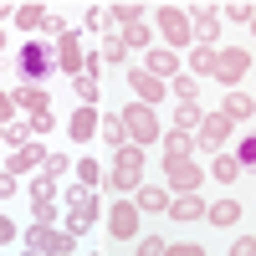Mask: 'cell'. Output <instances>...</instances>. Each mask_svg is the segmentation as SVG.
Wrapping results in <instances>:
<instances>
[{
    "label": "cell",
    "mask_w": 256,
    "mask_h": 256,
    "mask_svg": "<svg viewBox=\"0 0 256 256\" xmlns=\"http://www.w3.org/2000/svg\"><path fill=\"white\" fill-rule=\"evenodd\" d=\"M98 138H102V144H113V154H118V148L128 144V128H123V118H118V113H102V128H98Z\"/></svg>",
    "instance_id": "25"
},
{
    "label": "cell",
    "mask_w": 256,
    "mask_h": 256,
    "mask_svg": "<svg viewBox=\"0 0 256 256\" xmlns=\"http://www.w3.org/2000/svg\"><path fill=\"white\" fill-rule=\"evenodd\" d=\"M16 236H20V226H16V220H10V216H0V246H10V241H16Z\"/></svg>",
    "instance_id": "44"
},
{
    "label": "cell",
    "mask_w": 256,
    "mask_h": 256,
    "mask_svg": "<svg viewBox=\"0 0 256 256\" xmlns=\"http://www.w3.org/2000/svg\"><path fill=\"white\" fill-rule=\"evenodd\" d=\"M134 205H138V216H169V190L164 184H138L134 190Z\"/></svg>",
    "instance_id": "13"
},
{
    "label": "cell",
    "mask_w": 256,
    "mask_h": 256,
    "mask_svg": "<svg viewBox=\"0 0 256 256\" xmlns=\"http://www.w3.org/2000/svg\"><path fill=\"white\" fill-rule=\"evenodd\" d=\"M102 216V205H82V210H67V226H62V230H67V236L77 241V236H88V230H92V220Z\"/></svg>",
    "instance_id": "21"
},
{
    "label": "cell",
    "mask_w": 256,
    "mask_h": 256,
    "mask_svg": "<svg viewBox=\"0 0 256 256\" xmlns=\"http://www.w3.org/2000/svg\"><path fill=\"white\" fill-rule=\"evenodd\" d=\"M180 52H169V46H154V52H144V72H154L159 82H174L180 77Z\"/></svg>",
    "instance_id": "12"
},
{
    "label": "cell",
    "mask_w": 256,
    "mask_h": 256,
    "mask_svg": "<svg viewBox=\"0 0 256 256\" xmlns=\"http://www.w3.org/2000/svg\"><path fill=\"white\" fill-rule=\"evenodd\" d=\"M200 123H205L200 102H174V128H184V134H190V128H200Z\"/></svg>",
    "instance_id": "30"
},
{
    "label": "cell",
    "mask_w": 256,
    "mask_h": 256,
    "mask_svg": "<svg viewBox=\"0 0 256 256\" xmlns=\"http://www.w3.org/2000/svg\"><path fill=\"white\" fill-rule=\"evenodd\" d=\"M82 205H98V190H88V184H72V190H67V210H82Z\"/></svg>",
    "instance_id": "35"
},
{
    "label": "cell",
    "mask_w": 256,
    "mask_h": 256,
    "mask_svg": "<svg viewBox=\"0 0 256 256\" xmlns=\"http://www.w3.org/2000/svg\"><path fill=\"white\" fill-rule=\"evenodd\" d=\"M41 164H46V148H41V144H26V148H16V154H10V174L20 180V174H31V169H36V174H41Z\"/></svg>",
    "instance_id": "17"
},
{
    "label": "cell",
    "mask_w": 256,
    "mask_h": 256,
    "mask_svg": "<svg viewBox=\"0 0 256 256\" xmlns=\"http://www.w3.org/2000/svg\"><path fill=\"white\" fill-rule=\"evenodd\" d=\"M16 72H20V82H31V88H46L52 72H56V52H52V41L31 36L26 46L16 52Z\"/></svg>",
    "instance_id": "1"
},
{
    "label": "cell",
    "mask_w": 256,
    "mask_h": 256,
    "mask_svg": "<svg viewBox=\"0 0 256 256\" xmlns=\"http://www.w3.org/2000/svg\"><path fill=\"white\" fill-rule=\"evenodd\" d=\"M16 190H20V180L10 174V169H0V200H16Z\"/></svg>",
    "instance_id": "42"
},
{
    "label": "cell",
    "mask_w": 256,
    "mask_h": 256,
    "mask_svg": "<svg viewBox=\"0 0 256 256\" xmlns=\"http://www.w3.org/2000/svg\"><path fill=\"white\" fill-rule=\"evenodd\" d=\"M236 220H241V200H216L205 216V226H216V230H230Z\"/></svg>",
    "instance_id": "22"
},
{
    "label": "cell",
    "mask_w": 256,
    "mask_h": 256,
    "mask_svg": "<svg viewBox=\"0 0 256 256\" xmlns=\"http://www.w3.org/2000/svg\"><path fill=\"white\" fill-rule=\"evenodd\" d=\"M98 128H102V113H98V108H77V113L67 118V138L92 144V138H98Z\"/></svg>",
    "instance_id": "14"
},
{
    "label": "cell",
    "mask_w": 256,
    "mask_h": 256,
    "mask_svg": "<svg viewBox=\"0 0 256 256\" xmlns=\"http://www.w3.org/2000/svg\"><path fill=\"white\" fill-rule=\"evenodd\" d=\"M164 174H169V190H180V195H200V184L210 180L195 159H164Z\"/></svg>",
    "instance_id": "8"
},
{
    "label": "cell",
    "mask_w": 256,
    "mask_h": 256,
    "mask_svg": "<svg viewBox=\"0 0 256 256\" xmlns=\"http://www.w3.org/2000/svg\"><path fill=\"white\" fill-rule=\"evenodd\" d=\"M144 16V6H134V0H118V6H108V20L123 31V26H134V20Z\"/></svg>",
    "instance_id": "28"
},
{
    "label": "cell",
    "mask_w": 256,
    "mask_h": 256,
    "mask_svg": "<svg viewBox=\"0 0 256 256\" xmlns=\"http://www.w3.org/2000/svg\"><path fill=\"white\" fill-rule=\"evenodd\" d=\"M205 174L216 180V184H236V180L246 174V169L236 164V154H216V159H210V169H205Z\"/></svg>",
    "instance_id": "20"
},
{
    "label": "cell",
    "mask_w": 256,
    "mask_h": 256,
    "mask_svg": "<svg viewBox=\"0 0 256 256\" xmlns=\"http://www.w3.org/2000/svg\"><path fill=\"white\" fill-rule=\"evenodd\" d=\"M118 118H123V128H128V144H138V148L164 138V123H159V113H154V108H144V102H128V108H123Z\"/></svg>",
    "instance_id": "4"
},
{
    "label": "cell",
    "mask_w": 256,
    "mask_h": 256,
    "mask_svg": "<svg viewBox=\"0 0 256 256\" xmlns=\"http://www.w3.org/2000/svg\"><path fill=\"white\" fill-rule=\"evenodd\" d=\"M184 62H190V77H216V46H195Z\"/></svg>",
    "instance_id": "26"
},
{
    "label": "cell",
    "mask_w": 256,
    "mask_h": 256,
    "mask_svg": "<svg viewBox=\"0 0 256 256\" xmlns=\"http://www.w3.org/2000/svg\"><path fill=\"white\" fill-rule=\"evenodd\" d=\"M0 144H6V123H0Z\"/></svg>",
    "instance_id": "48"
},
{
    "label": "cell",
    "mask_w": 256,
    "mask_h": 256,
    "mask_svg": "<svg viewBox=\"0 0 256 256\" xmlns=\"http://www.w3.org/2000/svg\"><path fill=\"white\" fill-rule=\"evenodd\" d=\"M190 26H195V46H216V36H220V6H195V10H190Z\"/></svg>",
    "instance_id": "11"
},
{
    "label": "cell",
    "mask_w": 256,
    "mask_h": 256,
    "mask_svg": "<svg viewBox=\"0 0 256 256\" xmlns=\"http://www.w3.org/2000/svg\"><path fill=\"white\" fill-rule=\"evenodd\" d=\"M251 36H256V16H251Z\"/></svg>",
    "instance_id": "49"
},
{
    "label": "cell",
    "mask_w": 256,
    "mask_h": 256,
    "mask_svg": "<svg viewBox=\"0 0 256 256\" xmlns=\"http://www.w3.org/2000/svg\"><path fill=\"white\" fill-rule=\"evenodd\" d=\"M205 216H210V205L200 195H174V205H169V220H184V226H195Z\"/></svg>",
    "instance_id": "18"
},
{
    "label": "cell",
    "mask_w": 256,
    "mask_h": 256,
    "mask_svg": "<svg viewBox=\"0 0 256 256\" xmlns=\"http://www.w3.org/2000/svg\"><path fill=\"white\" fill-rule=\"evenodd\" d=\"M164 251H169L164 236H144V241H138V256H164Z\"/></svg>",
    "instance_id": "39"
},
{
    "label": "cell",
    "mask_w": 256,
    "mask_h": 256,
    "mask_svg": "<svg viewBox=\"0 0 256 256\" xmlns=\"http://www.w3.org/2000/svg\"><path fill=\"white\" fill-rule=\"evenodd\" d=\"M10 98H16V108H26L31 118H36V113H52V92H46V88H31V82H16V88H10Z\"/></svg>",
    "instance_id": "15"
},
{
    "label": "cell",
    "mask_w": 256,
    "mask_h": 256,
    "mask_svg": "<svg viewBox=\"0 0 256 256\" xmlns=\"http://www.w3.org/2000/svg\"><path fill=\"white\" fill-rule=\"evenodd\" d=\"M230 134H236V123H230V118H226V113L216 108V113H205V123L195 128V148H205V154L216 159V154H226Z\"/></svg>",
    "instance_id": "5"
},
{
    "label": "cell",
    "mask_w": 256,
    "mask_h": 256,
    "mask_svg": "<svg viewBox=\"0 0 256 256\" xmlns=\"http://www.w3.org/2000/svg\"><path fill=\"white\" fill-rule=\"evenodd\" d=\"M169 92H174L180 102H195V98H200V77H190V72H180L174 82H169Z\"/></svg>",
    "instance_id": "31"
},
{
    "label": "cell",
    "mask_w": 256,
    "mask_h": 256,
    "mask_svg": "<svg viewBox=\"0 0 256 256\" xmlns=\"http://www.w3.org/2000/svg\"><path fill=\"white\" fill-rule=\"evenodd\" d=\"M220 113H226L230 123H251V118H256V98L236 88V92H226V98H220Z\"/></svg>",
    "instance_id": "16"
},
{
    "label": "cell",
    "mask_w": 256,
    "mask_h": 256,
    "mask_svg": "<svg viewBox=\"0 0 256 256\" xmlns=\"http://www.w3.org/2000/svg\"><path fill=\"white\" fill-rule=\"evenodd\" d=\"M230 154H236V164H241V169H256V134L236 138V148H230Z\"/></svg>",
    "instance_id": "32"
},
{
    "label": "cell",
    "mask_w": 256,
    "mask_h": 256,
    "mask_svg": "<svg viewBox=\"0 0 256 256\" xmlns=\"http://www.w3.org/2000/svg\"><path fill=\"white\" fill-rule=\"evenodd\" d=\"M0 123H16V98L0 92Z\"/></svg>",
    "instance_id": "45"
},
{
    "label": "cell",
    "mask_w": 256,
    "mask_h": 256,
    "mask_svg": "<svg viewBox=\"0 0 256 256\" xmlns=\"http://www.w3.org/2000/svg\"><path fill=\"white\" fill-rule=\"evenodd\" d=\"M164 159H190L195 154V134H184V128H164Z\"/></svg>",
    "instance_id": "19"
},
{
    "label": "cell",
    "mask_w": 256,
    "mask_h": 256,
    "mask_svg": "<svg viewBox=\"0 0 256 256\" xmlns=\"http://www.w3.org/2000/svg\"><path fill=\"white\" fill-rule=\"evenodd\" d=\"M128 92H134V102L154 108V102H164V98H169V82H159L154 72H144V67H128Z\"/></svg>",
    "instance_id": "9"
},
{
    "label": "cell",
    "mask_w": 256,
    "mask_h": 256,
    "mask_svg": "<svg viewBox=\"0 0 256 256\" xmlns=\"http://www.w3.org/2000/svg\"><path fill=\"white\" fill-rule=\"evenodd\" d=\"M67 169H72V159H67V154H46V164H41V174H46V180L56 184L62 174H67Z\"/></svg>",
    "instance_id": "34"
},
{
    "label": "cell",
    "mask_w": 256,
    "mask_h": 256,
    "mask_svg": "<svg viewBox=\"0 0 256 256\" xmlns=\"http://www.w3.org/2000/svg\"><path fill=\"white\" fill-rule=\"evenodd\" d=\"M164 256H205V246H200V241H174Z\"/></svg>",
    "instance_id": "41"
},
{
    "label": "cell",
    "mask_w": 256,
    "mask_h": 256,
    "mask_svg": "<svg viewBox=\"0 0 256 256\" xmlns=\"http://www.w3.org/2000/svg\"><path fill=\"white\" fill-rule=\"evenodd\" d=\"M72 169H77V184H88V190H98V184H108V169H102L98 159H77Z\"/></svg>",
    "instance_id": "27"
},
{
    "label": "cell",
    "mask_w": 256,
    "mask_h": 256,
    "mask_svg": "<svg viewBox=\"0 0 256 256\" xmlns=\"http://www.w3.org/2000/svg\"><path fill=\"white\" fill-rule=\"evenodd\" d=\"M108 184L118 190V195H134V190L144 184V148L138 144H123L113 154V169H108Z\"/></svg>",
    "instance_id": "2"
},
{
    "label": "cell",
    "mask_w": 256,
    "mask_h": 256,
    "mask_svg": "<svg viewBox=\"0 0 256 256\" xmlns=\"http://www.w3.org/2000/svg\"><path fill=\"white\" fill-rule=\"evenodd\" d=\"M26 128H31V138H46L52 128H56V118H52V113H36V118H31Z\"/></svg>",
    "instance_id": "38"
},
{
    "label": "cell",
    "mask_w": 256,
    "mask_h": 256,
    "mask_svg": "<svg viewBox=\"0 0 256 256\" xmlns=\"http://www.w3.org/2000/svg\"><path fill=\"white\" fill-rule=\"evenodd\" d=\"M138 226H144V216H138L134 195H118L113 210H108V236H113V241H134V236H138Z\"/></svg>",
    "instance_id": "7"
},
{
    "label": "cell",
    "mask_w": 256,
    "mask_h": 256,
    "mask_svg": "<svg viewBox=\"0 0 256 256\" xmlns=\"http://www.w3.org/2000/svg\"><path fill=\"white\" fill-rule=\"evenodd\" d=\"M0 20H16V6H6V0H0Z\"/></svg>",
    "instance_id": "46"
},
{
    "label": "cell",
    "mask_w": 256,
    "mask_h": 256,
    "mask_svg": "<svg viewBox=\"0 0 256 256\" xmlns=\"http://www.w3.org/2000/svg\"><path fill=\"white\" fill-rule=\"evenodd\" d=\"M230 256H256V236H236L230 241Z\"/></svg>",
    "instance_id": "43"
},
{
    "label": "cell",
    "mask_w": 256,
    "mask_h": 256,
    "mask_svg": "<svg viewBox=\"0 0 256 256\" xmlns=\"http://www.w3.org/2000/svg\"><path fill=\"white\" fill-rule=\"evenodd\" d=\"M56 72H67V77L88 72V52H82V36L77 31H67V36L56 41Z\"/></svg>",
    "instance_id": "10"
},
{
    "label": "cell",
    "mask_w": 256,
    "mask_h": 256,
    "mask_svg": "<svg viewBox=\"0 0 256 256\" xmlns=\"http://www.w3.org/2000/svg\"><path fill=\"white\" fill-rule=\"evenodd\" d=\"M220 16H230V20H246V26H251L256 6H246V0H230V6H220Z\"/></svg>",
    "instance_id": "36"
},
{
    "label": "cell",
    "mask_w": 256,
    "mask_h": 256,
    "mask_svg": "<svg viewBox=\"0 0 256 256\" xmlns=\"http://www.w3.org/2000/svg\"><path fill=\"white\" fill-rule=\"evenodd\" d=\"M246 72H251V52L246 46H220L216 52V82H220L226 92H236Z\"/></svg>",
    "instance_id": "6"
},
{
    "label": "cell",
    "mask_w": 256,
    "mask_h": 256,
    "mask_svg": "<svg viewBox=\"0 0 256 256\" xmlns=\"http://www.w3.org/2000/svg\"><path fill=\"white\" fill-rule=\"evenodd\" d=\"M0 52H6V26H0Z\"/></svg>",
    "instance_id": "47"
},
{
    "label": "cell",
    "mask_w": 256,
    "mask_h": 256,
    "mask_svg": "<svg viewBox=\"0 0 256 256\" xmlns=\"http://www.w3.org/2000/svg\"><path fill=\"white\" fill-rule=\"evenodd\" d=\"M98 56H102V62H113V67H123V62H128V46H123V36H118V31H113V36H102Z\"/></svg>",
    "instance_id": "29"
},
{
    "label": "cell",
    "mask_w": 256,
    "mask_h": 256,
    "mask_svg": "<svg viewBox=\"0 0 256 256\" xmlns=\"http://www.w3.org/2000/svg\"><path fill=\"white\" fill-rule=\"evenodd\" d=\"M154 26H159V36L169 41V52L195 46V26H190V10H184V6H154Z\"/></svg>",
    "instance_id": "3"
},
{
    "label": "cell",
    "mask_w": 256,
    "mask_h": 256,
    "mask_svg": "<svg viewBox=\"0 0 256 256\" xmlns=\"http://www.w3.org/2000/svg\"><path fill=\"white\" fill-rule=\"evenodd\" d=\"M72 88H77V98H82V108H98V98H102V92H98V82H92V77H72Z\"/></svg>",
    "instance_id": "33"
},
{
    "label": "cell",
    "mask_w": 256,
    "mask_h": 256,
    "mask_svg": "<svg viewBox=\"0 0 256 256\" xmlns=\"http://www.w3.org/2000/svg\"><path fill=\"white\" fill-rule=\"evenodd\" d=\"M31 216H36L41 226H52V220H56V200H31Z\"/></svg>",
    "instance_id": "37"
},
{
    "label": "cell",
    "mask_w": 256,
    "mask_h": 256,
    "mask_svg": "<svg viewBox=\"0 0 256 256\" xmlns=\"http://www.w3.org/2000/svg\"><path fill=\"white\" fill-rule=\"evenodd\" d=\"M31 200H56V184L41 174V180H31Z\"/></svg>",
    "instance_id": "40"
},
{
    "label": "cell",
    "mask_w": 256,
    "mask_h": 256,
    "mask_svg": "<svg viewBox=\"0 0 256 256\" xmlns=\"http://www.w3.org/2000/svg\"><path fill=\"white\" fill-rule=\"evenodd\" d=\"M118 36H123V46H128V52H154V31H148L144 20H134V26H123Z\"/></svg>",
    "instance_id": "23"
},
{
    "label": "cell",
    "mask_w": 256,
    "mask_h": 256,
    "mask_svg": "<svg viewBox=\"0 0 256 256\" xmlns=\"http://www.w3.org/2000/svg\"><path fill=\"white\" fill-rule=\"evenodd\" d=\"M46 16H52V10L31 0V6H16V26H20V31H36V36H41V26H46Z\"/></svg>",
    "instance_id": "24"
}]
</instances>
